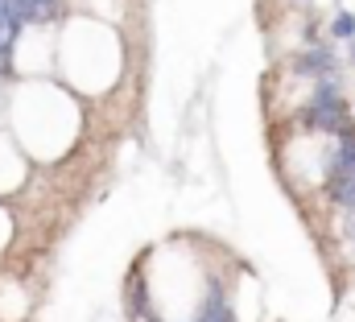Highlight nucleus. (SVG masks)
<instances>
[{
	"instance_id": "39448f33",
	"label": "nucleus",
	"mask_w": 355,
	"mask_h": 322,
	"mask_svg": "<svg viewBox=\"0 0 355 322\" xmlns=\"http://www.w3.org/2000/svg\"><path fill=\"white\" fill-rule=\"evenodd\" d=\"M352 215H355V211H352ZM352 236H355V228H352Z\"/></svg>"
},
{
	"instance_id": "f03ea898",
	"label": "nucleus",
	"mask_w": 355,
	"mask_h": 322,
	"mask_svg": "<svg viewBox=\"0 0 355 322\" xmlns=\"http://www.w3.org/2000/svg\"><path fill=\"white\" fill-rule=\"evenodd\" d=\"M293 71L302 75V79H331V75H339V58H335V50H331V42L322 46H310V50H302L297 58H293Z\"/></svg>"
},
{
	"instance_id": "f257e3e1",
	"label": "nucleus",
	"mask_w": 355,
	"mask_h": 322,
	"mask_svg": "<svg viewBox=\"0 0 355 322\" xmlns=\"http://www.w3.org/2000/svg\"><path fill=\"white\" fill-rule=\"evenodd\" d=\"M302 124L314 128V133H327V137H343L352 128V108L343 99V87H339V75L331 79H318L306 108H302Z\"/></svg>"
},
{
	"instance_id": "7ed1b4c3",
	"label": "nucleus",
	"mask_w": 355,
	"mask_h": 322,
	"mask_svg": "<svg viewBox=\"0 0 355 322\" xmlns=\"http://www.w3.org/2000/svg\"><path fill=\"white\" fill-rule=\"evenodd\" d=\"M331 42H355V17L352 12H335L331 17Z\"/></svg>"
},
{
	"instance_id": "20e7f679",
	"label": "nucleus",
	"mask_w": 355,
	"mask_h": 322,
	"mask_svg": "<svg viewBox=\"0 0 355 322\" xmlns=\"http://www.w3.org/2000/svg\"><path fill=\"white\" fill-rule=\"evenodd\" d=\"M347 54H352V62H355V42H347Z\"/></svg>"
}]
</instances>
